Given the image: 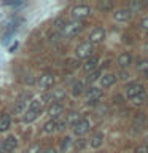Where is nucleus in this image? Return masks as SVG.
I'll return each mask as SVG.
<instances>
[{
    "mask_svg": "<svg viewBox=\"0 0 148 153\" xmlns=\"http://www.w3.org/2000/svg\"><path fill=\"white\" fill-rule=\"evenodd\" d=\"M92 53H94V46H92V43H89V42L80 43L75 50V54L78 59H89V57H92Z\"/></svg>",
    "mask_w": 148,
    "mask_h": 153,
    "instance_id": "obj_1",
    "label": "nucleus"
},
{
    "mask_svg": "<svg viewBox=\"0 0 148 153\" xmlns=\"http://www.w3.org/2000/svg\"><path fill=\"white\" fill-rule=\"evenodd\" d=\"M81 29H83V22L81 21H70L65 24V27L62 29V35L65 37H75L78 35L81 32Z\"/></svg>",
    "mask_w": 148,
    "mask_h": 153,
    "instance_id": "obj_2",
    "label": "nucleus"
},
{
    "mask_svg": "<svg viewBox=\"0 0 148 153\" xmlns=\"http://www.w3.org/2000/svg\"><path fill=\"white\" fill-rule=\"evenodd\" d=\"M91 13V10L88 5H76V7L72 8V16H73L75 21H80L83 18H88Z\"/></svg>",
    "mask_w": 148,
    "mask_h": 153,
    "instance_id": "obj_3",
    "label": "nucleus"
},
{
    "mask_svg": "<svg viewBox=\"0 0 148 153\" xmlns=\"http://www.w3.org/2000/svg\"><path fill=\"white\" fill-rule=\"evenodd\" d=\"M89 128H91V124H89L88 120L81 118L78 123L73 124V134H75V136H84V134L89 131Z\"/></svg>",
    "mask_w": 148,
    "mask_h": 153,
    "instance_id": "obj_4",
    "label": "nucleus"
},
{
    "mask_svg": "<svg viewBox=\"0 0 148 153\" xmlns=\"http://www.w3.org/2000/svg\"><path fill=\"white\" fill-rule=\"evenodd\" d=\"M131 18H132V11L129 8H121L113 13V19L118 22H127V21H131Z\"/></svg>",
    "mask_w": 148,
    "mask_h": 153,
    "instance_id": "obj_5",
    "label": "nucleus"
},
{
    "mask_svg": "<svg viewBox=\"0 0 148 153\" xmlns=\"http://www.w3.org/2000/svg\"><path fill=\"white\" fill-rule=\"evenodd\" d=\"M145 88L140 83H131L129 86H126V97L127 99H134L135 96H138L140 93H143Z\"/></svg>",
    "mask_w": 148,
    "mask_h": 153,
    "instance_id": "obj_6",
    "label": "nucleus"
},
{
    "mask_svg": "<svg viewBox=\"0 0 148 153\" xmlns=\"http://www.w3.org/2000/svg\"><path fill=\"white\" fill-rule=\"evenodd\" d=\"M86 96V99H88V102L89 104H95L97 102V99H100V96H102V89H99V88H89L88 91L84 93Z\"/></svg>",
    "mask_w": 148,
    "mask_h": 153,
    "instance_id": "obj_7",
    "label": "nucleus"
},
{
    "mask_svg": "<svg viewBox=\"0 0 148 153\" xmlns=\"http://www.w3.org/2000/svg\"><path fill=\"white\" fill-rule=\"evenodd\" d=\"M104 38H105V30H104L102 27H95L94 30L89 33V40H88V42H89V43H92V45H94V43H99V42H102Z\"/></svg>",
    "mask_w": 148,
    "mask_h": 153,
    "instance_id": "obj_8",
    "label": "nucleus"
},
{
    "mask_svg": "<svg viewBox=\"0 0 148 153\" xmlns=\"http://www.w3.org/2000/svg\"><path fill=\"white\" fill-rule=\"evenodd\" d=\"M16 147H18V140H16V137H13V136H10V137L5 139V140H2V152H5V153L13 152Z\"/></svg>",
    "mask_w": 148,
    "mask_h": 153,
    "instance_id": "obj_9",
    "label": "nucleus"
},
{
    "mask_svg": "<svg viewBox=\"0 0 148 153\" xmlns=\"http://www.w3.org/2000/svg\"><path fill=\"white\" fill-rule=\"evenodd\" d=\"M62 113H64V107H62V104H59V102H53L50 105V108H48V115L51 117V120H56L57 117H61Z\"/></svg>",
    "mask_w": 148,
    "mask_h": 153,
    "instance_id": "obj_10",
    "label": "nucleus"
},
{
    "mask_svg": "<svg viewBox=\"0 0 148 153\" xmlns=\"http://www.w3.org/2000/svg\"><path fill=\"white\" fill-rule=\"evenodd\" d=\"M38 85H40V88H43V89L51 88V86L54 85V75H53V74H45V75H41L40 80H38Z\"/></svg>",
    "mask_w": 148,
    "mask_h": 153,
    "instance_id": "obj_11",
    "label": "nucleus"
},
{
    "mask_svg": "<svg viewBox=\"0 0 148 153\" xmlns=\"http://www.w3.org/2000/svg\"><path fill=\"white\" fill-rule=\"evenodd\" d=\"M97 64H99V57L92 56V57H89V59H86V62L83 64V69H84V72L91 74V72L97 70Z\"/></svg>",
    "mask_w": 148,
    "mask_h": 153,
    "instance_id": "obj_12",
    "label": "nucleus"
},
{
    "mask_svg": "<svg viewBox=\"0 0 148 153\" xmlns=\"http://www.w3.org/2000/svg\"><path fill=\"white\" fill-rule=\"evenodd\" d=\"M116 62H118V65L121 67V69H126V67L131 65V62H132V56L129 54V53H123V54H119V56H118Z\"/></svg>",
    "mask_w": 148,
    "mask_h": 153,
    "instance_id": "obj_13",
    "label": "nucleus"
},
{
    "mask_svg": "<svg viewBox=\"0 0 148 153\" xmlns=\"http://www.w3.org/2000/svg\"><path fill=\"white\" fill-rule=\"evenodd\" d=\"M115 81H116V75L115 74H105L104 76H100V85H102V88H108V86L115 85Z\"/></svg>",
    "mask_w": 148,
    "mask_h": 153,
    "instance_id": "obj_14",
    "label": "nucleus"
},
{
    "mask_svg": "<svg viewBox=\"0 0 148 153\" xmlns=\"http://www.w3.org/2000/svg\"><path fill=\"white\" fill-rule=\"evenodd\" d=\"M41 107H43V100H41V99H33L32 102L29 104V112H33V113H38V115H40Z\"/></svg>",
    "mask_w": 148,
    "mask_h": 153,
    "instance_id": "obj_15",
    "label": "nucleus"
},
{
    "mask_svg": "<svg viewBox=\"0 0 148 153\" xmlns=\"http://www.w3.org/2000/svg\"><path fill=\"white\" fill-rule=\"evenodd\" d=\"M102 142H104V134L102 132H95L92 134V137H91V147L92 148H99L100 145H102Z\"/></svg>",
    "mask_w": 148,
    "mask_h": 153,
    "instance_id": "obj_16",
    "label": "nucleus"
},
{
    "mask_svg": "<svg viewBox=\"0 0 148 153\" xmlns=\"http://www.w3.org/2000/svg\"><path fill=\"white\" fill-rule=\"evenodd\" d=\"M11 124V118H10L8 113H2L0 115V132L2 131H7Z\"/></svg>",
    "mask_w": 148,
    "mask_h": 153,
    "instance_id": "obj_17",
    "label": "nucleus"
},
{
    "mask_svg": "<svg viewBox=\"0 0 148 153\" xmlns=\"http://www.w3.org/2000/svg\"><path fill=\"white\" fill-rule=\"evenodd\" d=\"M27 97H30V94H29V93H27V94H24L22 97L19 99L16 104H14V108H13V110H14V113H21L22 110H24V107H26V99H27Z\"/></svg>",
    "mask_w": 148,
    "mask_h": 153,
    "instance_id": "obj_18",
    "label": "nucleus"
},
{
    "mask_svg": "<svg viewBox=\"0 0 148 153\" xmlns=\"http://www.w3.org/2000/svg\"><path fill=\"white\" fill-rule=\"evenodd\" d=\"M43 131L46 134H51V132L57 131V120H50V121H46L45 126H43Z\"/></svg>",
    "mask_w": 148,
    "mask_h": 153,
    "instance_id": "obj_19",
    "label": "nucleus"
},
{
    "mask_svg": "<svg viewBox=\"0 0 148 153\" xmlns=\"http://www.w3.org/2000/svg\"><path fill=\"white\" fill-rule=\"evenodd\" d=\"M83 91H84L83 81H76V83L72 86V94H73V96H81V94H83Z\"/></svg>",
    "mask_w": 148,
    "mask_h": 153,
    "instance_id": "obj_20",
    "label": "nucleus"
},
{
    "mask_svg": "<svg viewBox=\"0 0 148 153\" xmlns=\"http://www.w3.org/2000/svg\"><path fill=\"white\" fill-rule=\"evenodd\" d=\"M131 102H132V105H142V104H145L147 102V93H145V91L140 93L138 96H135L134 99H131Z\"/></svg>",
    "mask_w": 148,
    "mask_h": 153,
    "instance_id": "obj_21",
    "label": "nucleus"
},
{
    "mask_svg": "<svg viewBox=\"0 0 148 153\" xmlns=\"http://www.w3.org/2000/svg\"><path fill=\"white\" fill-rule=\"evenodd\" d=\"M80 113H76V112H70L69 115H67V118H65V123L67 124H75V123H78L80 121Z\"/></svg>",
    "mask_w": 148,
    "mask_h": 153,
    "instance_id": "obj_22",
    "label": "nucleus"
},
{
    "mask_svg": "<svg viewBox=\"0 0 148 153\" xmlns=\"http://www.w3.org/2000/svg\"><path fill=\"white\" fill-rule=\"evenodd\" d=\"M64 96H65L64 89H56V91H53V93H51V99H53V102H57V100H61Z\"/></svg>",
    "mask_w": 148,
    "mask_h": 153,
    "instance_id": "obj_23",
    "label": "nucleus"
},
{
    "mask_svg": "<svg viewBox=\"0 0 148 153\" xmlns=\"http://www.w3.org/2000/svg\"><path fill=\"white\" fill-rule=\"evenodd\" d=\"M112 7H113V3L110 0H102V2L97 3V8L102 10V11H108V10H112Z\"/></svg>",
    "mask_w": 148,
    "mask_h": 153,
    "instance_id": "obj_24",
    "label": "nucleus"
},
{
    "mask_svg": "<svg viewBox=\"0 0 148 153\" xmlns=\"http://www.w3.org/2000/svg\"><path fill=\"white\" fill-rule=\"evenodd\" d=\"M70 147H72V139H70V137L62 139V142H61V150H62V152H67Z\"/></svg>",
    "mask_w": 148,
    "mask_h": 153,
    "instance_id": "obj_25",
    "label": "nucleus"
},
{
    "mask_svg": "<svg viewBox=\"0 0 148 153\" xmlns=\"http://www.w3.org/2000/svg\"><path fill=\"white\" fill-rule=\"evenodd\" d=\"M38 117V113H33V112H27L26 115H24V118H22V121L24 123H30V121H33Z\"/></svg>",
    "mask_w": 148,
    "mask_h": 153,
    "instance_id": "obj_26",
    "label": "nucleus"
},
{
    "mask_svg": "<svg viewBox=\"0 0 148 153\" xmlns=\"http://www.w3.org/2000/svg\"><path fill=\"white\" fill-rule=\"evenodd\" d=\"M99 76H100V70H94V72H91V74H89V76H88V80H86V81L91 85V83H94Z\"/></svg>",
    "mask_w": 148,
    "mask_h": 153,
    "instance_id": "obj_27",
    "label": "nucleus"
},
{
    "mask_svg": "<svg viewBox=\"0 0 148 153\" xmlns=\"http://www.w3.org/2000/svg\"><path fill=\"white\" fill-rule=\"evenodd\" d=\"M137 70H138V72H147V70H148V61H147V59L138 61V64H137Z\"/></svg>",
    "mask_w": 148,
    "mask_h": 153,
    "instance_id": "obj_28",
    "label": "nucleus"
},
{
    "mask_svg": "<svg viewBox=\"0 0 148 153\" xmlns=\"http://www.w3.org/2000/svg\"><path fill=\"white\" fill-rule=\"evenodd\" d=\"M65 24H67V21L64 18H57L54 21V26H56V29H59V30H62V29L65 27Z\"/></svg>",
    "mask_w": 148,
    "mask_h": 153,
    "instance_id": "obj_29",
    "label": "nucleus"
},
{
    "mask_svg": "<svg viewBox=\"0 0 148 153\" xmlns=\"http://www.w3.org/2000/svg\"><path fill=\"white\" fill-rule=\"evenodd\" d=\"M143 5H145V3L138 2V0H135V2H134V0H132V2L129 3V10H131V11H132V10H140V8L143 7Z\"/></svg>",
    "mask_w": 148,
    "mask_h": 153,
    "instance_id": "obj_30",
    "label": "nucleus"
},
{
    "mask_svg": "<svg viewBox=\"0 0 148 153\" xmlns=\"http://www.w3.org/2000/svg\"><path fill=\"white\" fill-rule=\"evenodd\" d=\"M143 123H145V117H143V113H138L137 118L134 120V126H142Z\"/></svg>",
    "mask_w": 148,
    "mask_h": 153,
    "instance_id": "obj_31",
    "label": "nucleus"
},
{
    "mask_svg": "<svg viewBox=\"0 0 148 153\" xmlns=\"http://www.w3.org/2000/svg\"><path fill=\"white\" fill-rule=\"evenodd\" d=\"M27 153H40V145L38 143H33L27 148Z\"/></svg>",
    "mask_w": 148,
    "mask_h": 153,
    "instance_id": "obj_32",
    "label": "nucleus"
},
{
    "mask_svg": "<svg viewBox=\"0 0 148 153\" xmlns=\"http://www.w3.org/2000/svg\"><path fill=\"white\" fill-rule=\"evenodd\" d=\"M118 78L124 81V80H127V78H129V74H127L126 70H121V72H119V74H118Z\"/></svg>",
    "mask_w": 148,
    "mask_h": 153,
    "instance_id": "obj_33",
    "label": "nucleus"
},
{
    "mask_svg": "<svg viewBox=\"0 0 148 153\" xmlns=\"http://www.w3.org/2000/svg\"><path fill=\"white\" fill-rule=\"evenodd\" d=\"M115 104H118V105H121V104H124V97H123V96L121 94H116V96H115Z\"/></svg>",
    "mask_w": 148,
    "mask_h": 153,
    "instance_id": "obj_34",
    "label": "nucleus"
},
{
    "mask_svg": "<svg viewBox=\"0 0 148 153\" xmlns=\"http://www.w3.org/2000/svg\"><path fill=\"white\" fill-rule=\"evenodd\" d=\"M135 153H148V145H140L135 148Z\"/></svg>",
    "mask_w": 148,
    "mask_h": 153,
    "instance_id": "obj_35",
    "label": "nucleus"
},
{
    "mask_svg": "<svg viewBox=\"0 0 148 153\" xmlns=\"http://www.w3.org/2000/svg\"><path fill=\"white\" fill-rule=\"evenodd\" d=\"M140 27H142V29H145V30H148V18H143V19H142Z\"/></svg>",
    "mask_w": 148,
    "mask_h": 153,
    "instance_id": "obj_36",
    "label": "nucleus"
},
{
    "mask_svg": "<svg viewBox=\"0 0 148 153\" xmlns=\"http://www.w3.org/2000/svg\"><path fill=\"white\" fill-rule=\"evenodd\" d=\"M86 147V142H84V139H80L78 142H76V148H84Z\"/></svg>",
    "mask_w": 148,
    "mask_h": 153,
    "instance_id": "obj_37",
    "label": "nucleus"
},
{
    "mask_svg": "<svg viewBox=\"0 0 148 153\" xmlns=\"http://www.w3.org/2000/svg\"><path fill=\"white\" fill-rule=\"evenodd\" d=\"M43 153H57V152L54 150V148H51V147H50V148H46V150L43 152Z\"/></svg>",
    "mask_w": 148,
    "mask_h": 153,
    "instance_id": "obj_38",
    "label": "nucleus"
},
{
    "mask_svg": "<svg viewBox=\"0 0 148 153\" xmlns=\"http://www.w3.org/2000/svg\"><path fill=\"white\" fill-rule=\"evenodd\" d=\"M145 51H147V53H148V42H147V43H145Z\"/></svg>",
    "mask_w": 148,
    "mask_h": 153,
    "instance_id": "obj_39",
    "label": "nucleus"
},
{
    "mask_svg": "<svg viewBox=\"0 0 148 153\" xmlns=\"http://www.w3.org/2000/svg\"><path fill=\"white\" fill-rule=\"evenodd\" d=\"M145 78H148V70L145 72Z\"/></svg>",
    "mask_w": 148,
    "mask_h": 153,
    "instance_id": "obj_40",
    "label": "nucleus"
},
{
    "mask_svg": "<svg viewBox=\"0 0 148 153\" xmlns=\"http://www.w3.org/2000/svg\"><path fill=\"white\" fill-rule=\"evenodd\" d=\"M0 153H2V152H0ZM3 153H5V152H3Z\"/></svg>",
    "mask_w": 148,
    "mask_h": 153,
    "instance_id": "obj_41",
    "label": "nucleus"
}]
</instances>
